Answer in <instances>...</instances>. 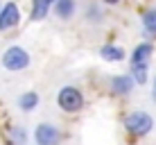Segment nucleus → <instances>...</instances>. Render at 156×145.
I'll return each instance as SVG.
<instances>
[{
	"mask_svg": "<svg viewBox=\"0 0 156 145\" xmlns=\"http://www.w3.org/2000/svg\"><path fill=\"white\" fill-rule=\"evenodd\" d=\"M125 132L131 134V136H145V134L152 132L154 127V118L147 114V111H131L125 118Z\"/></svg>",
	"mask_w": 156,
	"mask_h": 145,
	"instance_id": "obj_1",
	"label": "nucleus"
},
{
	"mask_svg": "<svg viewBox=\"0 0 156 145\" xmlns=\"http://www.w3.org/2000/svg\"><path fill=\"white\" fill-rule=\"evenodd\" d=\"M57 102L66 114H77L84 109V93L77 86H63L57 95Z\"/></svg>",
	"mask_w": 156,
	"mask_h": 145,
	"instance_id": "obj_2",
	"label": "nucleus"
},
{
	"mask_svg": "<svg viewBox=\"0 0 156 145\" xmlns=\"http://www.w3.org/2000/svg\"><path fill=\"white\" fill-rule=\"evenodd\" d=\"M2 66L7 68V71H23V68L30 66V55L25 48L20 45H12L5 50L2 55Z\"/></svg>",
	"mask_w": 156,
	"mask_h": 145,
	"instance_id": "obj_3",
	"label": "nucleus"
},
{
	"mask_svg": "<svg viewBox=\"0 0 156 145\" xmlns=\"http://www.w3.org/2000/svg\"><path fill=\"white\" fill-rule=\"evenodd\" d=\"M34 141L36 145H59L61 143V132L50 122H41L34 129Z\"/></svg>",
	"mask_w": 156,
	"mask_h": 145,
	"instance_id": "obj_4",
	"label": "nucleus"
},
{
	"mask_svg": "<svg viewBox=\"0 0 156 145\" xmlns=\"http://www.w3.org/2000/svg\"><path fill=\"white\" fill-rule=\"evenodd\" d=\"M18 23H20V9L16 7V2H7L5 7H0V32L12 30Z\"/></svg>",
	"mask_w": 156,
	"mask_h": 145,
	"instance_id": "obj_5",
	"label": "nucleus"
},
{
	"mask_svg": "<svg viewBox=\"0 0 156 145\" xmlns=\"http://www.w3.org/2000/svg\"><path fill=\"white\" fill-rule=\"evenodd\" d=\"M109 86H111V93H115V95H129L133 91V86H136V82L131 79V75H113Z\"/></svg>",
	"mask_w": 156,
	"mask_h": 145,
	"instance_id": "obj_6",
	"label": "nucleus"
},
{
	"mask_svg": "<svg viewBox=\"0 0 156 145\" xmlns=\"http://www.w3.org/2000/svg\"><path fill=\"white\" fill-rule=\"evenodd\" d=\"M50 9H55V16H57V18H61V20H70L73 16H75L77 2H75V0H55Z\"/></svg>",
	"mask_w": 156,
	"mask_h": 145,
	"instance_id": "obj_7",
	"label": "nucleus"
},
{
	"mask_svg": "<svg viewBox=\"0 0 156 145\" xmlns=\"http://www.w3.org/2000/svg\"><path fill=\"white\" fill-rule=\"evenodd\" d=\"M152 52H154V45L152 43H138L136 48L131 50V63H149V57H152Z\"/></svg>",
	"mask_w": 156,
	"mask_h": 145,
	"instance_id": "obj_8",
	"label": "nucleus"
},
{
	"mask_svg": "<svg viewBox=\"0 0 156 145\" xmlns=\"http://www.w3.org/2000/svg\"><path fill=\"white\" fill-rule=\"evenodd\" d=\"M52 2L55 0H32V20H43L48 16V12H50Z\"/></svg>",
	"mask_w": 156,
	"mask_h": 145,
	"instance_id": "obj_9",
	"label": "nucleus"
},
{
	"mask_svg": "<svg viewBox=\"0 0 156 145\" xmlns=\"http://www.w3.org/2000/svg\"><path fill=\"white\" fill-rule=\"evenodd\" d=\"M100 57L104 59V61H122V59H125V50L118 48V45L106 43V45L100 48Z\"/></svg>",
	"mask_w": 156,
	"mask_h": 145,
	"instance_id": "obj_10",
	"label": "nucleus"
},
{
	"mask_svg": "<svg viewBox=\"0 0 156 145\" xmlns=\"http://www.w3.org/2000/svg\"><path fill=\"white\" fill-rule=\"evenodd\" d=\"M39 93H36V91H27V93H23L18 98V107L23 111H34L36 107H39Z\"/></svg>",
	"mask_w": 156,
	"mask_h": 145,
	"instance_id": "obj_11",
	"label": "nucleus"
},
{
	"mask_svg": "<svg viewBox=\"0 0 156 145\" xmlns=\"http://www.w3.org/2000/svg\"><path fill=\"white\" fill-rule=\"evenodd\" d=\"M147 68L149 63H131V79L136 84H147Z\"/></svg>",
	"mask_w": 156,
	"mask_h": 145,
	"instance_id": "obj_12",
	"label": "nucleus"
},
{
	"mask_svg": "<svg viewBox=\"0 0 156 145\" xmlns=\"http://www.w3.org/2000/svg\"><path fill=\"white\" fill-rule=\"evenodd\" d=\"M143 30L147 32V34L156 36V7L147 9V12L143 14Z\"/></svg>",
	"mask_w": 156,
	"mask_h": 145,
	"instance_id": "obj_13",
	"label": "nucleus"
},
{
	"mask_svg": "<svg viewBox=\"0 0 156 145\" xmlns=\"http://www.w3.org/2000/svg\"><path fill=\"white\" fill-rule=\"evenodd\" d=\"M9 145H25L27 143V134L23 127H9Z\"/></svg>",
	"mask_w": 156,
	"mask_h": 145,
	"instance_id": "obj_14",
	"label": "nucleus"
},
{
	"mask_svg": "<svg viewBox=\"0 0 156 145\" xmlns=\"http://www.w3.org/2000/svg\"><path fill=\"white\" fill-rule=\"evenodd\" d=\"M102 9H100V5H88V9H86V20L88 23H102Z\"/></svg>",
	"mask_w": 156,
	"mask_h": 145,
	"instance_id": "obj_15",
	"label": "nucleus"
},
{
	"mask_svg": "<svg viewBox=\"0 0 156 145\" xmlns=\"http://www.w3.org/2000/svg\"><path fill=\"white\" fill-rule=\"evenodd\" d=\"M104 2H106V5H118L120 0H104Z\"/></svg>",
	"mask_w": 156,
	"mask_h": 145,
	"instance_id": "obj_16",
	"label": "nucleus"
},
{
	"mask_svg": "<svg viewBox=\"0 0 156 145\" xmlns=\"http://www.w3.org/2000/svg\"><path fill=\"white\" fill-rule=\"evenodd\" d=\"M154 100H156V79H154Z\"/></svg>",
	"mask_w": 156,
	"mask_h": 145,
	"instance_id": "obj_17",
	"label": "nucleus"
}]
</instances>
